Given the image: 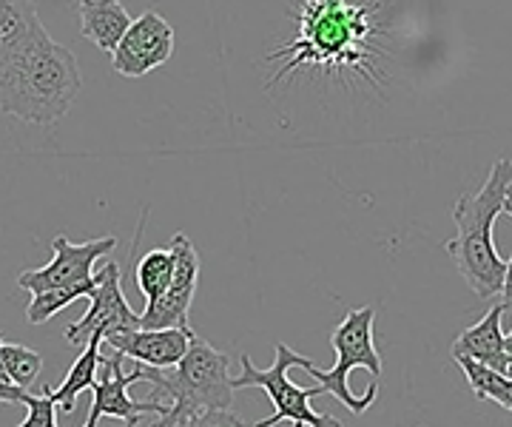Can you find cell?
Masks as SVG:
<instances>
[{
  "mask_svg": "<svg viewBox=\"0 0 512 427\" xmlns=\"http://www.w3.org/2000/svg\"><path fill=\"white\" fill-rule=\"evenodd\" d=\"M97 288V274L80 285H66V288H52V291H40L32 294V302L26 305V322L29 325H43L52 316L60 314L63 308H69L77 299H89L92 291Z\"/></svg>",
  "mask_w": 512,
  "mask_h": 427,
  "instance_id": "17",
  "label": "cell"
},
{
  "mask_svg": "<svg viewBox=\"0 0 512 427\" xmlns=\"http://www.w3.org/2000/svg\"><path fill=\"white\" fill-rule=\"evenodd\" d=\"M80 89L77 57L52 40L43 23L0 63V112L29 126H55Z\"/></svg>",
  "mask_w": 512,
  "mask_h": 427,
  "instance_id": "1",
  "label": "cell"
},
{
  "mask_svg": "<svg viewBox=\"0 0 512 427\" xmlns=\"http://www.w3.org/2000/svg\"><path fill=\"white\" fill-rule=\"evenodd\" d=\"M512 183L510 160H495L484 186L476 194H461L453 205L456 237L447 242V254L458 274L478 299H493L501 291L507 262L498 257L493 240L495 220L504 208V191Z\"/></svg>",
  "mask_w": 512,
  "mask_h": 427,
  "instance_id": "3",
  "label": "cell"
},
{
  "mask_svg": "<svg viewBox=\"0 0 512 427\" xmlns=\"http://www.w3.org/2000/svg\"><path fill=\"white\" fill-rule=\"evenodd\" d=\"M501 214H510L512 217V183L504 191V208H501Z\"/></svg>",
  "mask_w": 512,
  "mask_h": 427,
  "instance_id": "26",
  "label": "cell"
},
{
  "mask_svg": "<svg viewBox=\"0 0 512 427\" xmlns=\"http://www.w3.org/2000/svg\"><path fill=\"white\" fill-rule=\"evenodd\" d=\"M100 351H103V334L94 331L86 342V351L77 356V362L72 365V371L66 373L63 385L52 390V399L57 402V408H63V413H72L77 405V396L83 390H92L97 382V371H100Z\"/></svg>",
  "mask_w": 512,
  "mask_h": 427,
  "instance_id": "15",
  "label": "cell"
},
{
  "mask_svg": "<svg viewBox=\"0 0 512 427\" xmlns=\"http://www.w3.org/2000/svg\"><path fill=\"white\" fill-rule=\"evenodd\" d=\"M453 362H456L458 368H461V373L467 376V382H470V388H473V393H476L478 399H493L495 405H501V408L512 413L510 376L493 371V368H487V365H481V362H473V359H464V356H458Z\"/></svg>",
  "mask_w": 512,
  "mask_h": 427,
  "instance_id": "18",
  "label": "cell"
},
{
  "mask_svg": "<svg viewBox=\"0 0 512 427\" xmlns=\"http://www.w3.org/2000/svg\"><path fill=\"white\" fill-rule=\"evenodd\" d=\"M191 325L185 328H160V331H148V328H134L123 334L103 336V345L111 351L123 353L126 359L148 368H174L188 351L191 342Z\"/></svg>",
  "mask_w": 512,
  "mask_h": 427,
  "instance_id": "12",
  "label": "cell"
},
{
  "mask_svg": "<svg viewBox=\"0 0 512 427\" xmlns=\"http://www.w3.org/2000/svg\"><path fill=\"white\" fill-rule=\"evenodd\" d=\"M376 32L370 20V6L348 0H305L299 9V32L282 49L268 55V60H285L271 86L282 77L296 75L302 66L313 69H353L370 72V35Z\"/></svg>",
  "mask_w": 512,
  "mask_h": 427,
  "instance_id": "2",
  "label": "cell"
},
{
  "mask_svg": "<svg viewBox=\"0 0 512 427\" xmlns=\"http://www.w3.org/2000/svg\"><path fill=\"white\" fill-rule=\"evenodd\" d=\"M501 316H504V308L501 302L490 308L484 319H478L476 325H470L464 334H458V339L453 342V359L464 356V359H473V362H481L493 371L504 373L507 376V359H504V334H501Z\"/></svg>",
  "mask_w": 512,
  "mask_h": 427,
  "instance_id": "13",
  "label": "cell"
},
{
  "mask_svg": "<svg viewBox=\"0 0 512 427\" xmlns=\"http://www.w3.org/2000/svg\"><path fill=\"white\" fill-rule=\"evenodd\" d=\"M131 26V15L120 0H80V35L100 52H114Z\"/></svg>",
  "mask_w": 512,
  "mask_h": 427,
  "instance_id": "14",
  "label": "cell"
},
{
  "mask_svg": "<svg viewBox=\"0 0 512 427\" xmlns=\"http://www.w3.org/2000/svg\"><path fill=\"white\" fill-rule=\"evenodd\" d=\"M140 382H151L154 388L171 396V405L160 416L157 427H174L200 410H228L234 405L231 388V359L217 351L202 336H191L188 351L174 368H148L137 365Z\"/></svg>",
  "mask_w": 512,
  "mask_h": 427,
  "instance_id": "5",
  "label": "cell"
},
{
  "mask_svg": "<svg viewBox=\"0 0 512 427\" xmlns=\"http://www.w3.org/2000/svg\"><path fill=\"white\" fill-rule=\"evenodd\" d=\"M0 342H3V334H0ZM0 376H3V379H9V373H6V368H3V359H0Z\"/></svg>",
  "mask_w": 512,
  "mask_h": 427,
  "instance_id": "27",
  "label": "cell"
},
{
  "mask_svg": "<svg viewBox=\"0 0 512 427\" xmlns=\"http://www.w3.org/2000/svg\"><path fill=\"white\" fill-rule=\"evenodd\" d=\"M510 388H512V376H510Z\"/></svg>",
  "mask_w": 512,
  "mask_h": 427,
  "instance_id": "28",
  "label": "cell"
},
{
  "mask_svg": "<svg viewBox=\"0 0 512 427\" xmlns=\"http://www.w3.org/2000/svg\"><path fill=\"white\" fill-rule=\"evenodd\" d=\"M40 26L35 0H0V63Z\"/></svg>",
  "mask_w": 512,
  "mask_h": 427,
  "instance_id": "16",
  "label": "cell"
},
{
  "mask_svg": "<svg viewBox=\"0 0 512 427\" xmlns=\"http://www.w3.org/2000/svg\"><path fill=\"white\" fill-rule=\"evenodd\" d=\"M373 322H376V308L365 305L350 311L336 331L330 334V345L336 351V365L330 371L316 368L308 356L299 353L296 368L308 371L313 379H319L322 393L336 396L350 413L362 416L379 396V379L384 373V362L376 342H373Z\"/></svg>",
  "mask_w": 512,
  "mask_h": 427,
  "instance_id": "4",
  "label": "cell"
},
{
  "mask_svg": "<svg viewBox=\"0 0 512 427\" xmlns=\"http://www.w3.org/2000/svg\"><path fill=\"white\" fill-rule=\"evenodd\" d=\"M498 297H501V308H504V314H512V257L510 262H507V271H504V282H501Z\"/></svg>",
  "mask_w": 512,
  "mask_h": 427,
  "instance_id": "24",
  "label": "cell"
},
{
  "mask_svg": "<svg viewBox=\"0 0 512 427\" xmlns=\"http://www.w3.org/2000/svg\"><path fill=\"white\" fill-rule=\"evenodd\" d=\"M504 359H507V376H512V331L504 336Z\"/></svg>",
  "mask_w": 512,
  "mask_h": 427,
  "instance_id": "25",
  "label": "cell"
},
{
  "mask_svg": "<svg viewBox=\"0 0 512 427\" xmlns=\"http://www.w3.org/2000/svg\"><path fill=\"white\" fill-rule=\"evenodd\" d=\"M299 353L291 351L285 342H276V356L271 368H256L254 359L242 353V373L231 376V388H259L268 393L274 402V416L256 422L254 427H276L279 422H291L293 427H345L336 416L330 413H316L311 408V399L322 396V388H302L291 382L288 371L296 368Z\"/></svg>",
  "mask_w": 512,
  "mask_h": 427,
  "instance_id": "6",
  "label": "cell"
},
{
  "mask_svg": "<svg viewBox=\"0 0 512 427\" xmlns=\"http://www.w3.org/2000/svg\"><path fill=\"white\" fill-rule=\"evenodd\" d=\"M174 427H245L242 419L234 416L231 410H200L194 416H188L185 422Z\"/></svg>",
  "mask_w": 512,
  "mask_h": 427,
  "instance_id": "22",
  "label": "cell"
},
{
  "mask_svg": "<svg viewBox=\"0 0 512 427\" xmlns=\"http://www.w3.org/2000/svg\"><path fill=\"white\" fill-rule=\"evenodd\" d=\"M26 419L18 427H60L57 425V402L52 399V388H43L40 393L26 396Z\"/></svg>",
  "mask_w": 512,
  "mask_h": 427,
  "instance_id": "21",
  "label": "cell"
},
{
  "mask_svg": "<svg viewBox=\"0 0 512 427\" xmlns=\"http://www.w3.org/2000/svg\"><path fill=\"white\" fill-rule=\"evenodd\" d=\"M26 396H29V390L15 385L12 379L0 376V402L3 405H26Z\"/></svg>",
  "mask_w": 512,
  "mask_h": 427,
  "instance_id": "23",
  "label": "cell"
},
{
  "mask_svg": "<svg viewBox=\"0 0 512 427\" xmlns=\"http://www.w3.org/2000/svg\"><path fill=\"white\" fill-rule=\"evenodd\" d=\"M171 277H174V260H171L168 248L148 251L134 265V279H137V288L146 297V302L163 297L168 285H171Z\"/></svg>",
  "mask_w": 512,
  "mask_h": 427,
  "instance_id": "19",
  "label": "cell"
},
{
  "mask_svg": "<svg viewBox=\"0 0 512 427\" xmlns=\"http://www.w3.org/2000/svg\"><path fill=\"white\" fill-rule=\"evenodd\" d=\"M123 362L126 356L117 351L103 353L100 351V371H97V382H94V402H92V413L86 419L83 427H97L103 419H120L126 422V427H137L140 425V416L146 413H154V416H163L168 405L160 402V399H151V402H137L128 396V388L134 382H140V373L137 368L131 373L123 371Z\"/></svg>",
  "mask_w": 512,
  "mask_h": 427,
  "instance_id": "8",
  "label": "cell"
},
{
  "mask_svg": "<svg viewBox=\"0 0 512 427\" xmlns=\"http://www.w3.org/2000/svg\"><path fill=\"white\" fill-rule=\"evenodd\" d=\"M174 43L177 38L171 23L157 12H143L131 20L128 32L111 52V66L123 77H146L174 55Z\"/></svg>",
  "mask_w": 512,
  "mask_h": 427,
  "instance_id": "10",
  "label": "cell"
},
{
  "mask_svg": "<svg viewBox=\"0 0 512 427\" xmlns=\"http://www.w3.org/2000/svg\"><path fill=\"white\" fill-rule=\"evenodd\" d=\"M171 260H174V277L163 297L146 302V311L140 314L137 328L160 331V328H185L188 311L200 285V251L185 234H174L168 242Z\"/></svg>",
  "mask_w": 512,
  "mask_h": 427,
  "instance_id": "7",
  "label": "cell"
},
{
  "mask_svg": "<svg viewBox=\"0 0 512 427\" xmlns=\"http://www.w3.org/2000/svg\"><path fill=\"white\" fill-rule=\"evenodd\" d=\"M114 245H117V237H100V240L74 245L66 234H60L52 240V262L43 268L20 271L18 288L29 291V294H40V291H52V288L80 285L97 274L94 265L106 254H111Z\"/></svg>",
  "mask_w": 512,
  "mask_h": 427,
  "instance_id": "9",
  "label": "cell"
},
{
  "mask_svg": "<svg viewBox=\"0 0 512 427\" xmlns=\"http://www.w3.org/2000/svg\"><path fill=\"white\" fill-rule=\"evenodd\" d=\"M89 302H92L89 311L66 328V339L72 345H86L94 331H100L103 336L134 331L140 322V314H134L126 297H123L117 262H109L103 271H97V288L92 291Z\"/></svg>",
  "mask_w": 512,
  "mask_h": 427,
  "instance_id": "11",
  "label": "cell"
},
{
  "mask_svg": "<svg viewBox=\"0 0 512 427\" xmlns=\"http://www.w3.org/2000/svg\"><path fill=\"white\" fill-rule=\"evenodd\" d=\"M0 359H3V368L9 373V379L26 390L35 385L37 373L43 368L40 353L26 348V345H15V342H0Z\"/></svg>",
  "mask_w": 512,
  "mask_h": 427,
  "instance_id": "20",
  "label": "cell"
}]
</instances>
